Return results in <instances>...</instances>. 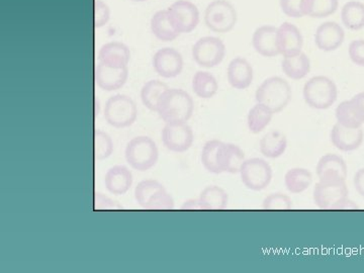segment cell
<instances>
[{
  "instance_id": "obj_2",
  "label": "cell",
  "mask_w": 364,
  "mask_h": 273,
  "mask_svg": "<svg viewBox=\"0 0 364 273\" xmlns=\"http://www.w3.org/2000/svg\"><path fill=\"white\" fill-rule=\"evenodd\" d=\"M346 181H318L314 188V200L322 210H352L358 208L348 198Z\"/></svg>"
},
{
  "instance_id": "obj_35",
  "label": "cell",
  "mask_w": 364,
  "mask_h": 273,
  "mask_svg": "<svg viewBox=\"0 0 364 273\" xmlns=\"http://www.w3.org/2000/svg\"><path fill=\"white\" fill-rule=\"evenodd\" d=\"M114 144L111 136L104 132H95V157L97 160H105L111 156Z\"/></svg>"
},
{
  "instance_id": "obj_36",
  "label": "cell",
  "mask_w": 364,
  "mask_h": 273,
  "mask_svg": "<svg viewBox=\"0 0 364 273\" xmlns=\"http://www.w3.org/2000/svg\"><path fill=\"white\" fill-rule=\"evenodd\" d=\"M245 161V155L240 147L234 144H228L226 169L228 173H240L242 165Z\"/></svg>"
},
{
  "instance_id": "obj_6",
  "label": "cell",
  "mask_w": 364,
  "mask_h": 273,
  "mask_svg": "<svg viewBox=\"0 0 364 273\" xmlns=\"http://www.w3.org/2000/svg\"><path fill=\"white\" fill-rule=\"evenodd\" d=\"M238 21L236 9L228 0H214L205 11V26L212 32L227 33L231 32Z\"/></svg>"
},
{
  "instance_id": "obj_4",
  "label": "cell",
  "mask_w": 364,
  "mask_h": 273,
  "mask_svg": "<svg viewBox=\"0 0 364 273\" xmlns=\"http://www.w3.org/2000/svg\"><path fill=\"white\" fill-rule=\"evenodd\" d=\"M303 97L309 107L322 111L336 102L338 90L334 81L327 76H314L304 85Z\"/></svg>"
},
{
  "instance_id": "obj_14",
  "label": "cell",
  "mask_w": 364,
  "mask_h": 273,
  "mask_svg": "<svg viewBox=\"0 0 364 273\" xmlns=\"http://www.w3.org/2000/svg\"><path fill=\"white\" fill-rule=\"evenodd\" d=\"M344 28L336 21H325L315 33V44L323 52L336 51L343 44Z\"/></svg>"
},
{
  "instance_id": "obj_33",
  "label": "cell",
  "mask_w": 364,
  "mask_h": 273,
  "mask_svg": "<svg viewBox=\"0 0 364 273\" xmlns=\"http://www.w3.org/2000/svg\"><path fill=\"white\" fill-rule=\"evenodd\" d=\"M168 86L159 80H150L146 82L141 90V100L143 105L150 111H157L158 102Z\"/></svg>"
},
{
  "instance_id": "obj_3",
  "label": "cell",
  "mask_w": 364,
  "mask_h": 273,
  "mask_svg": "<svg viewBox=\"0 0 364 273\" xmlns=\"http://www.w3.org/2000/svg\"><path fill=\"white\" fill-rule=\"evenodd\" d=\"M291 85L279 76L265 79L255 92L256 102L267 105L274 114L284 111L291 102Z\"/></svg>"
},
{
  "instance_id": "obj_20",
  "label": "cell",
  "mask_w": 364,
  "mask_h": 273,
  "mask_svg": "<svg viewBox=\"0 0 364 273\" xmlns=\"http://www.w3.org/2000/svg\"><path fill=\"white\" fill-rule=\"evenodd\" d=\"M318 181L342 179L346 181L347 165L343 158L335 154L324 155L317 165Z\"/></svg>"
},
{
  "instance_id": "obj_12",
  "label": "cell",
  "mask_w": 364,
  "mask_h": 273,
  "mask_svg": "<svg viewBox=\"0 0 364 273\" xmlns=\"http://www.w3.org/2000/svg\"><path fill=\"white\" fill-rule=\"evenodd\" d=\"M277 42L279 55L284 57L294 56L303 49V33L294 23L284 21L277 28Z\"/></svg>"
},
{
  "instance_id": "obj_41",
  "label": "cell",
  "mask_w": 364,
  "mask_h": 273,
  "mask_svg": "<svg viewBox=\"0 0 364 273\" xmlns=\"http://www.w3.org/2000/svg\"><path fill=\"white\" fill-rule=\"evenodd\" d=\"M111 11L109 6L102 0H95V28H102L107 25L109 21Z\"/></svg>"
},
{
  "instance_id": "obj_11",
  "label": "cell",
  "mask_w": 364,
  "mask_h": 273,
  "mask_svg": "<svg viewBox=\"0 0 364 273\" xmlns=\"http://www.w3.org/2000/svg\"><path fill=\"white\" fill-rule=\"evenodd\" d=\"M193 129L186 123H169L162 131V141L165 147L172 152L182 153L193 146Z\"/></svg>"
},
{
  "instance_id": "obj_7",
  "label": "cell",
  "mask_w": 364,
  "mask_h": 273,
  "mask_svg": "<svg viewBox=\"0 0 364 273\" xmlns=\"http://www.w3.org/2000/svg\"><path fill=\"white\" fill-rule=\"evenodd\" d=\"M105 117L114 128H127L136 119V107L132 98L124 95L109 97L105 107Z\"/></svg>"
},
{
  "instance_id": "obj_31",
  "label": "cell",
  "mask_w": 364,
  "mask_h": 273,
  "mask_svg": "<svg viewBox=\"0 0 364 273\" xmlns=\"http://www.w3.org/2000/svg\"><path fill=\"white\" fill-rule=\"evenodd\" d=\"M274 112L262 104H256L248 112L247 124L251 133L259 134L272 122Z\"/></svg>"
},
{
  "instance_id": "obj_45",
  "label": "cell",
  "mask_w": 364,
  "mask_h": 273,
  "mask_svg": "<svg viewBox=\"0 0 364 273\" xmlns=\"http://www.w3.org/2000/svg\"><path fill=\"white\" fill-rule=\"evenodd\" d=\"M182 210H203L202 203H200V198L198 200H189L188 202L183 203L181 207Z\"/></svg>"
},
{
  "instance_id": "obj_18",
  "label": "cell",
  "mask_w": 364,
  "mask_h": 273,
  "mask_svg": "<svg viewBox=\"0 0 364 273\" xmlns=\"http://www.w3.org/2000/svg\"><path fill=\"white\" fill-rule=\"evenodd\" d=\"M363 129H350L335 124L331 131V142L337 149L343 152L358 150L363 142Z\"/></svg>"
},
{
  "instance_id": "obj_42",
  "label": "cell",
  "mask_w": 364,
  "mask_h": 273,
  "mask_svg": "<svg viewBox=\"0 0 364 273\" xmlns=\"http://www.w3.org/2000/svg\"><path fill=\"white\" fill-rule=\"evenodd\" d=\"M95 210H119L121 207L114 200L102 193H97L95 196Z\"/></svg>"
},
{
  "instance_id": "obj_24",
  "label": "cell",
  "mask_w": 364,
  "mask_h": 273,
  "mask_svg": "<svg viewBox=\"0 0 364 273\" xmlns=\"http://www.w3.org/2000/svg\"><path fill=\"white\" fill-rule=\"evenodd\" d=\"M339 9V0H303L301 13L311 18H327Z\"/></svg>"
},
{
  "instance_id": "obj_16",
  "label": "cell",
  "mask_w": 364,
  "mask_h": 273,
  "mask_svg": "<svg viewBox=\"0 0 364 273\" xmlns=\"http://www.w3.org/2000/svg\"><path fill=\"white\" fill-rule=\"evenodd\" d=\"M129 69L126 67L105 65L98 62L95 68V81L102 90L114 91L119 90L128 79Z\"/></svg>"
},
{
  "instance_id": "obj_19",
  "label": "cell",
  "mask_w": 364,
  "mask_h": 273,
  "mask_svg": "<svg viewBox=\"0 0 364 273\" xmlns=\"http://www.w3.org/2000/svg\"><path fill=\"white\" fill-rule=\"evenodd\" d=\"M253 75L252 66L242 57H236L228 66V81L235 90H244L250 87L253 82Z\"/></svg>"
},
{
  "instance_id": "obj_10",
  "label": "cell",
  "mask_w": 364,
  "mask_h": 273,
  "mask_svg": "<svg viewBox=\"0 0 364 273\" xmlns=\"http://www.w3.org/2000/svg\"><path fill=\"white\" fill-rule=\"evenodd\" d=\"M170 21L179 33L193 32L200 23V11L188 0H177L167 9Z\"/></svg>"
},
{
  "instance_id": "obj_17",
  "label": "cell",
  "mask_w": 364,
  "mask_h": 273,
  "mask_svg": "<svg viewBox=\"0 0 364 273\" xmlns=\"http://www.w3.org/2000/svg\"><path fill=\"white\" fill-rule=\"evenodd\" d=\"M277 33V26L272 25L261 26L256 28L252 36V46L256 53L267 58L279 55Z\"/></svg>"
},
{
  "instance_id": "obj_43",
  "label": "cell",
  "mask_w": 364,
  "mask_h": 273,
  "mask_svg": "<svg viewBox=\"0 0 364 273\" xmlns=\"http://www.w3.org/2000/svg\"><path fill=\"white\" fill-rule=\"evenodd\" d=\"M354 188L364 198V168L359 169L353 178Z\"/></svg>"
},
{
  "instance_id": "obj_37",
  "label": "cell",
  "mask_w": 364,
  "mask_h": 273,
  "mask_svg": "<svg viewBox=\"0 0 364 273\" xmlns=\"http://www.w3.org/2000/svg\"><path fill=\"white\" fill-rule=\"evenodd\" d=\"M173 198L165 188L155 193L145 207V210H173Z\"/></svg>"
},
{
  "instance_id": "obj_28",
  "label": "cell",
  "mask_w": 364,
  "mask_h": 273,
  "mask_svg": "<svg viewBox=\"0 0 364 273\" xmlns=\"http://www.w3.org/2000/svg\"><path fill=\"white\" fill-rule=\"evenodd\" d=\"M313 182V174L308 169L293 168L284 176V184L289 193L298 195L304 193Z\"/></svg>"
},
{
  "instance_id": "obj_30",
  "label": "cell",
  "mask_w": 364,
  "mask_h": 273,
  "mask_svg": "<svg viewBox=\"0 0 364 273\" xmlns=\"http://www.w3.org/2000/svg\"><path fill=\"white\" fill-rule=\"evenodd\" d=\"M335 116H336L337 123L346 127V128H361V126H363L364 123L352 98L350 100L342 102L341 104L336 107Z\"/></svg>"
},
{
  "instance_id": "obj_29",
  "label": "cell",
  "mask_w": 364,
  "mask_h": 273,
  "mask_svg": "<svg viewBox=\"0 0 364 273\" xmlns=\"http://www.w3.org/2000/svg\"><path fill=\"white\" fill-rule=\"evenodd\" d=\"M193 92L198 97L208 100L215 97L219 90L217 79L207 71H198L193 78Z\"/></svg>"
},
{
  "instance_id": "obj_1",
  "label": "cell",
  "mask_w": 364,
  "mask_h": 273,
  "mask_svg": "<svg viewBox=\"0 0 364 273\" xmlns=\"http://www.w3.org/2000/svg\"><path fill=\"white\" fill-rule=\"evenodd\" d=\"M193 98L186 91L168 88L160 97L156 112L166 124L186 123L193 116Z\"/></svg>"
},
{
  "instance_id": "obj_34",
  "label": "cell",
  "mask_w": 364,
  "mask_h": 273,
  "mask_svg": "<svg viewBox=\"0 0 364 273\" xmlns=\"http://www.w3.org/2000/svg\"><path fill=\"white\" fill-rule=\"evenodd\" d=\"M164 188L160 182L156 181H141L135 189V198L136 203L143 208H145L147 203H149L152 196L158 191Z\"/></svg>"
},
{
  "instance_id": "obj_22",
  "label": "cell",
  "mask_w": 364,
  "mask_h": 273,
  "mask_svg": "<svg viewBox=\"0 0 364 273\" xmlns=\"http://www.w3.org/2000/svg\"><path fill=\"white\" fill-rule=\"evenodd\" d=\"M133 176L130 170L123 165L112 167L105 177V188L112 195H124L130 189Z\"/></svg>"
},
{
  "instance_id": "obj_13",
  "label": "cell",
  "mask_w": 364,
  "mask_h": 273,
  "mask_svg": "<svg viewBox=\"0 0 364 273\" xmlns=\"http://www.w3.org/2000/svg\"><path fill=\"white\" fill-rule=\"evenodd\" d=\"M153 67L160 76L164 78H174L183 69V59L181 53L173 48H163L155 53L153 57Z\"/></svg>"
},
{
  "instance_id": "obj_5",
  "label": "cell",
  "mask_w": 364,
  "mask_h": 273,
  "mask_svg": "<svg viewBox=\"0 0 364 273\" xmlns=\"http://www.w3.org/2000/svg\"><path fill=\"white\" fill-rule=\"evenodd\" d=\"M127 162L138 171H146L156 164L158 149L156 144L149 136H140L132 139L124 152Z\"/></svg>"
},
{
  "instance_id": "obj_21",
  "label": "cell",
  "mask_w": 364,
  "mask_h": 273,
  "mask_svg": "<svg viewBox=\"0 0 364 273\" xmlns=\"http://www.w3.org/2000/svg\"><path fill=\"white\" fill-rule=\"evenodd\" d=\"M130 58V50L123 43H107L98 52V62L105 65L126 67L128 66Z\"/></svg>"
},
{
  "instance_id": "obj_44",
  "label": "cell",
  "mask_w": 364,
  "mask_h": 273,
  "mask_svg": "<svg viewBox=\"0 0 364 273\" xmlns=\"http://www.w3.org/2000/svg\"><path fill=\"white\" fill-rule=\"evenodd\" d=\"M352 100H353L354 105H355L356 109H358L359 114H360L361 119L364 122V91L352 97Z\"/></svg>"
},
{
  "instance_id": "obj_38",
  "label": "cell",
  "mask_w": 364,
  "mask_h": 273,
  "mask_svg": "<svg viewBox=\"0 0 364 273\" xmlns=\"http://www.w3.org/2000/svg\"><path fill=\"white\" fill-rule=\"evenodd\" d=\"M291 207H293V202H291V198L280 193H272L267 196L262 203V208L264 210H291Z\"/></svg>"
},
{
  "instance_id": "obj_9",
  "label": "cell",
  "mask_w": 364,
  "mask_h": 273,
  "mask_svg": "<svg viewBox=\"0 0 364 273\" xmlns=\"http://www.w3.org/2000/svg\"><path fill=\"white\" fill-rule=\"evenodd\" d=\"M241 181L248 189L263 191L272 179V166L264 159L251 158L244 161L240 170Z\"/></svg>"
},
{
  "instance_id": "obj_46",
  "label": "cell",
  "mask_w": 364,
  "mask_h": 273,
  "mask_svg": "<svg viewBox=\"0 0 364 273\" xmlns=\"http://www.w3.org/2000/svg\"><path fill=\"white\" fill-rule=\"evenodd\" d=\"M132 1H135V2H143V1H147V0H132Z\"/></svg>"
},
{
  "instance_id": "obj_40",
  "label": "cell",
  "mask_w": 364,
  "mask_h": 273,
  "mask_svg": "<svg viewBox=\"0 0 364 273\" xmlns=\"http://www.w3.org/2000/svg\"><path fill=\"white\" fill-rule=\"evenodd\" d=\"M349 58L355 65L364 67V40H353L349 44Z\"/></svg>"
},
{
  "instance_id": "obj_26",
  "label": "cell",
  "mask_w": 364,
  "mask_h": 273,
  "mask_svg": "<svg viewBox=\"0 0 364 273\" xmlns=\"http://www.w3.org/2000/svg\"><path fill=\"white\" fill-rule=\"evenodd\" d=\"M150 26L153 35L163 42H171L181 35L172 25L167 9L157 11L151 18Z\"/></svg>"
},
{
  "instance_id": "obj_27",
  "label": "cell",
  "mask_w": 364,
  "mask_h": 273,
  "mask_svg": "<svg viewBox=\"0 0 364 273\" xmlns=\"http://www.w3.org/2000/svg\"><path fill=\"white\" fill-rule=\"evenodd\" d=\"M260 152L263 156L275 159L282 156L287 148V136L277 131H272L261 138Z\"/></svg>"
},
{
  "instance_id": "obj_32",
  "label": "cell",
  "mask_w": 364,
  "mask_h": 273,
  "mask_svg": "<svg viewBox=\"0 0 364 273\" xmlns=\"http://www.w3.org/2000/svg\"><path fill=\"white\" fill-rule=\"evenodd\" d=\"M203 210H221L227 207L229 196L225 189L217 186H210L200 196Z\"/></svg>"
},
{
  "instance_id": "obj_25",
  "label": "cell",
  "mask_w": 364,
  "mask_h": 273,
  "mask_svg": "<svg viewBox=\"0 0 364 273\" xmlns=\"http://www.w3.org/2000/svg\"><path fill=\"white\" fill-rule=\"evenodd\" d=\"M342 25L352 32L364 28V4L356 0L346 2L341 9Z\"/></svg>"
},
{
  "instance_id": "obj_15",
  "label": "cell",
  "mask_w": 364,
  "mask_h": 273,
  "mask_svg": "<svg viewBox=\"0 0 364 273\" xmlns=\"http://www.w3.org/2000/svg\"><path fill=\"white\" fill-rule=\"evenodd\" d=\"M228 156V144L219 140H210L203 146L202 163L205 168L212 173L225 172Z\"/></svg>"
},
{
  "instance_id": "obj_8",
  "label": "cell",
  "mask_w": 364,
  "mask_h": 273,
  "mask_svg": "<svg viewBox=\"0 0 364 273\" xmlns=\"http://www.w3.org/2000/svg\"><path fill=\"white\" fill-rule=\"evenodd\" d=\"M226 56V46L217 37H203L193 47L196 63L203 68H214L222 63Z\"/></svg>"
},
{
  "instance_id": "obj_39",
  "label": "cell",
  "mask_w": 364,
  "mask_h": 273,
  "mask_svg": "<svg viewBox=\"0 0 364 273\" xmlns=\"http://www.w3.org/2000/svg\"><path fill=\"white\" fill-rule=\"evenodd\" d=\"M301 1L303 0H279L282 13L291 18H304L301 13Z\"/></svg>"
},
{
  "instance_id": "obj_23",
  "label": "cell",
  "mask_w": 364,
  "mask_h": 273,
  "mask_svg": "<svg viewBox=\"0 0 364 273\" xmlns=\"http://www.w3.org/2000/svg\"><path fill=\"white\" fill-rule=\"evenodd\" d=\"M282 69L287 77L293 79V80H301L310 73V58L303 52L294 55V56L284 57Z\"/></svg>"
}]
</instances>
